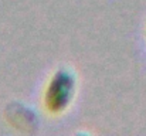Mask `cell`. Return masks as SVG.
Instances as JSON below:
<instances>
[{
    "label": "cell",
    "instance_id": "cell-1",
    "mask_svg": "<svg viewBox=\"0 0 146 136\" xmlns=\"http://www.w3.org/2000/svg\"><path fill=\"white\" fill-rule=\"evenodd\" d=\"M78 77L71 67H60L52 72L46 85L43 102L46 111L51 115L67 112L77 95Z\"/></svg>",
    "mask_w": 146,
    "mask_h": 136
},
{
    "label": "cell",
    "instance_id": "cell-2",
    "mask_svg": "<svg viewBox=\"0 0 146 136\" xmlns=\"http://www.w3.org/2000/svg\"><path fill=\"white\" fill-rule=\"evenodd\" d=\"M6 119L11 126L21 132H33L38 126L37 111L21 102H11L6 108Z\"/></svg>",
    "mask_w": 146,
    "mask_h": 136
}]
</instances>
